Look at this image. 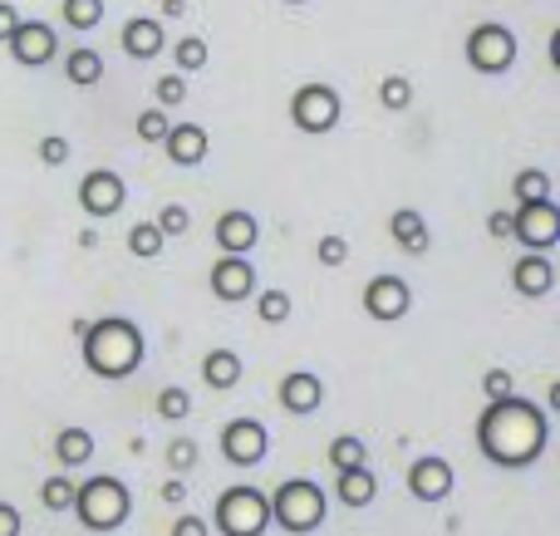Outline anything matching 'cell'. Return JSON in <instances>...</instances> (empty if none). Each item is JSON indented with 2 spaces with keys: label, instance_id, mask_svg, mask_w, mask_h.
I'll use <instances>...</instances> for the list:
<instances>
[{
  "label": "cell",
  "instance_id": "1",
  "mask_svg": "<svg viewBox=\"0 0 560 536\" xmlns=\"http://www.w3.org/2000/svg\"><path fill=\"white\" fill-rule=\"evenodd\" d=\"M546 439H551V423L522 394H506V399H487V413L477 423V443L497 468H532L541 458Z\"/></svg>",
  "mask_w": 560,
  "mask_h": 536
},
{
  "label": "cell",
  "instance_id": "2",
  "mask_svg": "<svg viewBox=\"0 0 560 536\" xmlns=\"http://www.w3.org/2000/svg\"><path fill=\"white\" fill-rule=\"evenodd\" d=\"M79 335H84V364L98 380H128L143 364V330L124 315H104Z\"/></svg>",
  "mask_w": 560,
  "mask_h": 536
},
{
  "label": "cell",
  "instance_id": "3",
  "mask_svg": "<svg viewBox=\"0 0 560 536\" xmlns=\"http://www.w3.org/2000/svg\"><path fill=\"white\" fill-rule=\"evenodd\" d=\"M69 512H74L89 532H118L128 522V512H133V492H128L118 478L98 473V478H89L84 488H74V508Z\"/></svg>",
  "mask_w": 560,
  "mask_h": 536
},
{
  "label": "cell",
  "instance_id": "4",
  "mask_svg": "<svg viewBox=\"0 0 560 536\" xmlns=\"http://www.w3.org/2000/svg\"><path fill=\"white\" fill-rule=\"evenodd\" d=\"M271 522H280V527L295 532V536H310L319 522H325V492H319L310 478L280 482L271 492Z\"/></svg>",
  "mask_w": 560,
  "mask_h": 536
},
{
  "label": "cell",
  "instance_id": "5",
  "mask_svg": "<svg viewBox=\"0 0 560 536\" xmlns=\"http://www.w3.org/2000/svg\"><path fill=\"white\" fill-rule=\"evenodd\" d=\"M271 527V498L256 488H226L217 502V532L222 536H266Z\"/></svg>",
  "mask_w": 560,
  "mask_h": 536
},
{
  "label": "cell",
  "instance_id": "6",
  "mask_svg": "<svg viewBox=\"0 0 560 536\" xmlns=\"http://www.w3.org/2000/svg\"><path fill=\"white\" fill-rule=\"evenodd\" d=\"M467 65L477 74H506L516 65V35L502 20H482V25L467 35Z\"/></svg>",
  "mask_w": 560,
  "mask_h": 536
},
{
  "label": "cell",
  "instance_id": "7",
  "mask_svg": "<svg viewBox=\"0 0 560 536\" xmlns=\"http://www.w3.org/2000/svg\"><path fill=\"white\" fill-rule=\"evenodd\" d=\"M339 114H345V98L329 84H300L295 98H290V124L300 133H329L339 124Z\"/></svg>",
  "mask_w": 560,
  "mask_h": 536
},
{
  "label": "cell",
  "instance_id": "8",
  "mask_svg": "<svg viewBox=\"0 0 560 536\" xmlns=\"http://www.w3.org/2000/svg\"><path fill=\"white\" fill-rule=\"evenodd\" d=\"M512 236L532 252H551L560 242V207L556 197H541V202H522V212H512Z\"/></svg>",
  "mask_w": 560,
  "mask_h": 536
},
{
  "label": "cell",
  "instance_id": "9",
  "mask_svg": "<svg viewBox=\"0 0 560 536\" xmlns=\"http://www.w3.org/2000/svg\"><path fill=\"white\" fill-rule=\"evenodd\" d=\"M5 45L25 69H39V65H49V59L59 55V39H55V30H49L45 20H20V25L10 30Z\"/></svg>",
  "mask_w": 560,
  "mask_h": 536
},
{
  "label": "cell",
  "instance_id": "10",
  "mask_svg": "<svg viewBox=\"0 0 560 536\" xmlns=\"http://www.w3.org/2000/svg\"><path fill=\"white\" fill-rule=\"evenodd\" d=\"M408 305H413V291H408L404 276H374V281L364 286V311L374 315V321H404Z\"/></svg>",
  "mask_w": 560,
  "mask_h": 536
},
{
  "label": "cell",
  "instance_id": "11",
  "mask_svg": "<svg viewBox=\"0 0 560 536\" xmlns=\"http://www.w3.org/2000/svg\"><path fill=\"white\" fill-rule=\"evenodd\" d=\"M222 453H226V463H236V468H256V463L266 458V423L232 419L222 429Z\"/></svg>",
  "mask_w": 560,
  "mask_h": 536
},
{
  "label": "cell",
  "instance_id": "12",
  "mask_svg": "<svg viewBox=\"0 0 560 536\" xmlns=\"http://www.w3.org/2000/svg\"><path fill=\"white\" fill-rule=\"evenodd\" d=\"M128 187L118 173H108V167H98V173H89L84 183H79V207H84L89 217H114L118 207H124Z\"/></svg>",
  "mask_w": 560,
  "mask_h": 536
},
{
  "label": "cell",
  "instance_id": "13",
  "mask_svg": "<svg viewBox=\"0 0 560 536\" xmlns=\"http://www.w3.org/2000/svg\"><path fill=\"white\" fill-rule=\"evenodd\" d=\"M212 295L217 301H246V295H256V271L246 256H222V261L212 266Z\"/></svg>",
  "mask_w": 560,
  "mask_h": 536
},
{
  "label": "cell",
  "instance_id": "14",
  "mask_svg": "<svg viewBox=\"0 0 560 536\" xmlns=\"http://www.w3.org/2000/svg\"><path fill=\"white\" fill-rule=\"evenodd\" d=\"M408 492H413L418 502H443L447 492H453V468H447V458H418L413 468H408Z\"/></svg>",
  "mask_w": 560,
  "mask_h": 536
},
{
  "label": "cell",
  "instance_id": "15",
  "mask_svg": "<svg viewBox=\"0 0 560 536\" xmlns=\"http://www.w3.org/2000/svg\"><path fill=\"white\" fill-rule=\"evenodd\" d=\"M280 404H285V413H295V419H305V413H315L319 404H325V380L319 374H285V384H280Z\"/></svg>",
  "mask_w": 560,
  "mask_h": 536
},
{
  "label": "cell",
  "instance_id": "16",
  "mask_svg": "<svg viewBox=\"0 0 560 536\" xmlns=\"http://www.w3.org/2000/svg\"><path fill=\"white\" fill-rule=\"evenodd\" d=\"M256 236H261V222H256L252 212H222V222H217V246H222L226 256H246L256 246Z\"/></svg>",
  "mask_w": 560,
  "mask_h": 536
},
{
  "label": "cell",
  "instance_id": "17",
  "mask_svg": "<svg viewBox=\"0 0 560 536\" xmlns=\"http://www.w3.org/2000/svg\"><path fill=\"white\" fill-rule=\"evenodd\" d=\"M163 143H167V158H173L177 167H197L207 158V128H197V124H167Z\"/></svg>",
  "mask_w": 560,
  "mask_h": 536
},
{
  "label": "cell",
  "instance_id": "18",
  "mask_svg": "<svg viewBox=\"0 0 560 536\" xmlns=\"http://www.w3.org/2000/svg\"><path fill=\"white\" fill-rule=\"evenodd\" d=\"M512 286H516L522 295H551V286H556V266H551V256H546V252L522 256V261L512 266Z\"/></svg>",
  "mask_w": 560,
  "mask_h": 536
},
{
  "label": "cell",
  "instance_id": "19",
  "mask_svg": "<svg viewBox=\"0 0 560 536\" xmlns=\"http://www.w3.org/2000/svg\"><path fill=\"white\" fill-rule=\"evenodd\" d=\"M167 45V35H163V20H128L124 25V49H128V59H153L158 49Z\"/></svg>",
  "mask_w": 560,
  "mask_h": 536
},
{
  "label": "cell",
  "instance_id": "20",
  "mask_svg": "<svg viewBox=\"0 0 560 536\" xmlns=\"http://www.w3.org/2000/svg\"><path fill=\"white\" fill-rule=\"evenodd\" d=\"M335 492H339V502H345V508H369V502H374V492H378L369 463H364V468H345V473H339Z\"/></svg>",
  "mask_w": 560,
  "mask_h": 536
},
{
  "label": "cell",
  "instance_id": "21",
  "mask_svg": "<svg viewBox=\"0 0 560 536\" xmlns=\"http://www.w3.org/2000/svg\"><path fill=\"white\" fill-rule=\"evenodd\" d=\"M388 232H394V242L404 246L408 256H423V252H428V222L413 212V207H404V212H394V222H388Z\"/></svg>",
  "mask_w": 560,
  "mask_h": 536
},
{
  "label": "cell",
  "instance_id": "22",
  "mask_svg": "<svg viewBox=\"0 0 560 536\" xmlns=\"http://www.w3.org/2000/svg\"><path fill=\"white\" fill-rule=\"evenodd\" d=\"M202 380L212 384V389H236V380H242V354L236 350H207Z\"/></svg>",
  "mask_w": 560,
  "mask_h": 536
},
{
  "label": "cell",
  "instance_id": "23",
  "mask_svg": "<svg viewBox=\"0 0 560 536\" xmlns=\"http://www.w3.org/2000/svg\"><path fill=\"white\" fill-rule=\"evenodd\" d=\"M55 458L65 463V468H84V463L94 458V433H89V429H59Z\"/></svg>",
  "mask_w": 560,
  "mask_h": 536
},
{
  "label": "cell",
  "instance_id": "24",
  "mask_svg": "<svg viewBox=\"0 0 560 536\" xmlns=\"http://www.w3.org/2000/svg\"><path fill=\"white\" fill-rule=\"evenodd\" d=\"M65 74H69V84H98V79H104V59H98L94 49H69Z\"/></svg>",
  "mask_w": 560,
  "mask_h": 536
},
{
  "label": "cell",
  "instance_id": "25",
  "mask_svg": "<svg viewBox=\"0 0 560 536\" xmlns=\"http://www.w3.org/2000/svg\"><path fill=\"white\" fill-rule=\"evenodd\" d=\"M329 463H335L339 473H345V468H364V463H369L364 439H354V433H339V439L329 443Z\"/></svg>",
  "mask_w": 560,
  "mask_h": 536
},
{
  "label": "cell",
  "instance_id": "26",
  "mask_svg": "<svg viewBox=\"0 0 560 536\" xmlns=\"http://www.w3.org/2000/svg\"><path fill=\"white\" fill-rule=\"evenodd\" d=\"M173 59H177V74H197V69H207V39L202 35H183L173 45Z\"/></svg>",
  "mask_w": 560,
  "mask_h": 536
},
{
  "label": "cell",
  "instance_id": "27",
  "mask_svg": "<svg viewBox=\"0 0 560 536\" xmlns=\"http://www.w3.org/2000/svg\"><path fill=\"white\" fill-rule=\"evenodd\" d=\"M163 242H167V236L158 232L153 222H138V226H128V252H133V256H143V261H153V256H163Z\"/></svg>",
  "mask_w": 560,
  "mask_h": 536
},
{
  "label": "cell",
  "instance_id": "28",
  "mask_svg": "<svg viewBox=\"0 0 560 536\" xmlns=\"http://www.w3.org/2000/svg\"><path fill=\"white\" fill-rule=\"evenodd\" d=\"M104 20V0H65V25L69 30H94Z\"/></svg>",
  "mask_w": 560,
  "mask_h": 536
},
{
  "label": "cell",
  "instance_id": "29",
  "mask_svg": "<svg viewBox=\"0 0 560 536\" xmlns=\"http://www.w3.org/2000/svg\"><path fill=\"white\" fill-rule=\"evenodd\" d=\"M516 202H541V197H551V173H541V167H526L522 177H516Z\"/></svg>",
  "mask_w": 560,
  "mask_h": 536
},
{
  "label": "cell",
  "instance_id": "30",
  "mask_svg": "<svg viewBox=\"0 0 560 536\" xmlns=\"http://www.w3.org/2000/svg\"><path fill=\"white\" fill-rule=\"evenodd\" d=\"M378 104L394 108V114H398V108H408V104H413V84H408L404 74H388L384 84H378Z\"/></svg>",
  "mask_w": 560,
  "mask_h": 536
},
{
  "label": "cell",
  "instance_id": "31",
  "mask_svg": "<svg viewBox=\"0 0 560 536\" xmlns=\"http://www.w3.org/2000/svg\"><path fill=\"white\" fill-rule=\"evenodd\" d=\"M39 502H45V512H69V508H74V482H69V478H49L45 488H39Z\"/></svg>",
  "mask_w": 560,
  "mask_h": 536
},
{
  "label": "cell",
  "instance_id": "32",
  "mask_svg": "<svg viewBox=\"0 0 560 536\" xmlns=\"http://www.w3.org/2000/svg\"><path fill=\"white\" fill-rule=\"evenodd\" d=\"M256 315H261L266 325L290 321V295L285 291H261V295H256Z\"/></svg>",
  "mask_w": 560,
  "mask_h": 536
},
{
  "label": "cell",
  "instance_id": "33",
  "mask_svg": "<svg viewBox=\"0 0 560 536\" xmlns=\"http://www.w3.org/2000/svg\"><path fill=\"white\" fill-rule=\"evenodd\" d=\"M153 226H158L163 236H183L187 226H192V212H187L183 202H167L163 212H158V222H153Z\"/></svg>",
  "mask_w": 560,
  "mask_h": 536
},
{
  "label": "cell",
  "instance_id": "34",
  "mask_svg": "<svg viewBox=\"0 0 560 536\" xmlns=\"http://www.w3.org/2000/svg\"><path fill=\"white\" fill-rule=\"evenodd\" d=\"M158 413H163V419H187V413H192V394L187 389H163L158 394Z\"/></svg>",
  "mask_w": 560,
  "mask_h": 536
},
{
  "label": "cell",
  "instance_id": "35",
  "mask_svg": "<svg viewBox=\"0 0 560 536\" xmlns=\"http://www.w3.org/2000/svg\"><path fill=\"white\" fill-rule=\"evenodd\" d=\"M133 128H138V138H143V143H163V133H167V114H163V108H143Z\"/></svg>",
  "mask_w": 560,
  "mask_h": 536
},
{
  "label": "cell",
  "instance_id": "36",
  "mask_svg": "<svg viewBox=\"0 0 560 536\" xmlns=\"http://www.w3.org/2000/svg\"><path fill=\"white\" fill-rule=\"evenodd\" d=\"M158 104L163 108H177V104H187V79L183 74H167V79H158Z\"/></svg>",
  "mask_w": 560,
  "mask_h": 536
},
{
  "label": "cell",
  "instance_id": "37",
  "mask_svg": "<svg viewBox=\"0 0 560 536\" xmlns=\"http://www.w3.org/2000/svg\"><path fill=\"white\" fill-rule=\"evenodd\" d=\"M482 394H487V399H506V394H516V374L487 370V374H482Z\"/></svg>",
  "mask_w": 560,
  "mask_h": 536
},
{
  "label": "cell",
  "instance_id": "38",
  "mask_svg": "<svg viewBox=\"0 0 560 536\" xmlns=\"http://www.w3.org/2000/svg\"><path fill=\"white\" fill-rule=\"evenodd\" d=\"M192 463H197V443H192V439L167 443V468H173V473H187Z\"/></svg>",
  "mask_w": 560,
  "mask_h": 536
},
{
  "label": "cell",
  "instance_id": "39",
  "mask_svg": "<svg viewBox=\"0 0 560 536\" xmlns=\"http://www.w3.org/2000/svg\"><path fill=\"white\" fill-rule=\"evenodd\" d=\"M39 163H49V167H59V163H69V138H39Z\"/></svg>",
  "mask_w": 560,
  "mask_h": 536
},
{
  "label": "cell",
  "instance_id": "40",
  "mask_svg": "<svg viewBox=\"0 0 560 536\" xmlns=\"http://www.w3.org/2000/svg\"><path fill=\"white\" fill-rule=\"evenodd\" d=\"M319 261H325V266H345L349 261V242H345V236H319Z\"/></svg>",
  "mask_w": 560,
  "mask_h": 536
},
{
  "label": "cell",
  "instance_id": "41",
  "mask_svg": "<svg viewBox=\"0 0 560 536\" xmlns=\"http://www.w3.org/2000/svg\"><path fill=\"white\" fill-rule=\"evenodd\" d=\"M15 25H20V10L10 5V0H0V45L10 39V30H15Z\"/></svg>",
  "mask_w": 560,
  "mask_h": 536
},
{
  "label": "cell",
  "instance_id": "42",
  "mask_svg": "<svg viewBox=\"0 0 560 536\" xmlns=\"http://www.w3.org/2000/svg\"><path fill=\"white\" fill-rule=\"evenodd\" d=\"M0 536H20V512L10 502H0Z\"/></svg>",
  "mask_w": 560,
  "mask_h": 536
},
{
  "label": "cell",
  "instance_id": "43",
  "mask_svg": "<svg viewBox=\"0 0 560 536\" xmlns=\"http://www.w3.org/2000/svg\"><path fill=\"white\" fill-rule=\"evenodd\" d=\"M173 536H207V522L202 517H177L173 522Z\"/></svg>",
  "mask_w": 560,
  "mask_h": 536
},
{
  "label": "cell",
  "instance_id": "44",
  "mask_svg": "<svg viewBox=\"0 0 560 536\" xmlns=\"http://www.w3.org/2000/svg\"><path fill=\"white\" fill-rule=\"evenodd\" d=\"M487 232H492V236H512V212H492V217H487Z\"/></svg>",
  "mask_w": 560,
  "mask_h": 536
},
{
  "label": "cell",
  "instance_id": "45",
  "mask_svg": "<svg viewBox=\"0 0 560 536\" xmlns=\"http://www.w3.org/2000/svg\"><path fill=\"white\" fill-rule=\"evenodd\" d=\"M183 498H187L183 478H167V482H163V502H183Z\"/></svg>",
  "mask_w": 560,
  "mask_h": 536
},
{
  "label": "cell",
  "instance_id": "46",
  "mask_svg": "<svg viewBox=\"0 0 560 536\" xmlns=\"http://www.w3.org/2000/svg\"><path fill=\"white\" fill-rule=\"evenodd\" d=\"M183 10H187V0H163V15H173V20H177Z\"/></svg>",
  "mask_w": 560,
  "mask_h": 536
},
{
  "label": "cell",
  "instance_id": "47",
  "mask_svg": "<svg viewBox=\"0 0 560 536\" xmlns=\"http://www.w3.org/2000/svg\"><path fill=\"white\" fill-rule=\"evenodd\" d=\"M285 5H305V0H285Z\"/></svg>",
  "mask_w": 560,
  "mask_h": 536
}]
</instances>
